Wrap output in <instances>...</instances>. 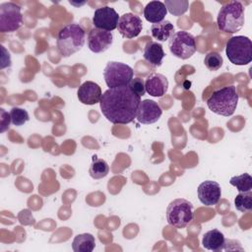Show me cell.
Here are the masks:
<instances>
[{
  "mask_svg": "<svg viewBox=\"0 0 252 252\" xmlns=\"http://www.w3.org/2000/svg\"><path fill=\"white\" fill-rule=\"evenodd\" d=\"M141 96L129 86L106 90L100 98L99 105L104 117L113 124H128L136 116Z\"/></svg>",
  "mask_w": 252,
  "mask_h": 252,
  "instance_id": "1",
  "label": "cell"
},
{
  "mask_svg": "<svg viewBox=\"0 0 252 252\" xmlns=\"http://www.w3.org/2000/svg\"><path fill=\"white\" fill-rule=\"evenodd\" d=\"M85 40V30L79 24H69L59 31L56 39V47L60 55L69 57L82 49Z\"/></svg>",
  "mask_w": 252,
  "mask_h": 252,
  "instance_id": "2",
  "label": "cell"
},
{
  "mask_svg": "<svg viewBox=\"0 0 252 252\" xmlns=\"http://www.w3.org/2000/svg\"><path fill=\"white\" fill-rule=\"evenodd\" d=\"M244 21V7L239 1H230L224 4L218 13V28L226 33H234L240 31Z\"/></svg>",
  "mask_w": 252,
  "mask_h": 252,
  "instance_id": "3",
  "label": "cell"
},
{
  "mask_svg": "<svg viewBox=\"0 0 252 252\" xmlns=\"http://www.w3.org/2000/svg\"><path fill=\"white\" fill-rule=\"evenodd\" d=\"M238 102V94L234 86L219 89L207 99V106L211 111L221 116H230L234 113Z\"/></svg>",
  "mask_w": 252,
  "mask_h": 252,
  "instance_id": "4",
  "label": "cell"
},
{
  "mask_svg": "<svg viewBox=\"0 0 252 252\" xmlns=\"http://www.w3.org/2000/svg\"><path fill=\"white\" fill-rule=\"evenodd\" d=\"M225 53L228 60L238 66L247 65L252 61V42L244 35L230 37L226 41Z\"/></svg>",
  "mask_w": 252,
  "mask_h": 252,
  "instance_id": "5",
  "label": "cell"
},
{
  "mask_svg": "<svg viewBox=\"0 0 252 252\" xmlns=\"http://www.w3.org/2000/svg\"><path fill=\"white\" fill-rule=\"evenodd\" d=\"M194 219L193 205L186 199H175L166 208V220L175 228L186 227Z\"/></svg>",
  "mask_w": 252,
  "mask_h": 252,
  "instance_id": "6",
  "label": "cell"
},
{
  "mask_svg": "<svg viewBox=\"0 0 252 252\" xmlns=\"http://www.w3.org/2000/svg\"><path fill=\"white\" fill-rule=\"evenodd\" d=\"M134 76L133 69L122 62L109 61L103 71L106 86L109 89L128 86Z\"/></svg>",
  "mask_w": 252,
  "mask_h": 252,
  "instance_id": "7",
  "label": "cell"
},
{
  "mask_svg": "<svg viewBox=\"0 0 252 252\" xmlns=\"http://www.w3.org/2000/svg\"><path fill=\"white\" fill-rule=\"evenodd\" d=\"M170 52L177 58L188 59L196 52L195 37L185 31L175 32L168 41Z\"/></svg>",
  "mask_w": 252,
  "mask_h": 252,
  "instance_id": "8",
  "label": "cell"
},
{
  "mask_svg": "<svg viewBox=\"0 0 252 252\" xmlns=\"http://www.w3.org/2000/svg\"><path fill=\"white\" fill-rule=\"evenodd\" d=\"M23 25L21 7L13 2L0 4V32H13Z\"/></svg>",
  "mask_w": 252,
  "mask_h": 252,
  "instance_id": "9",
  "label": "cell"
},
{
  "mask_svg": "<svg viewBox=\"0 0 252 252\" xmlns=\"http://www.w3.org/2000/svg\"><path fill=\"white\" fill-rule=\"evenodd\" d=\"M118 13L109 6L99 7L94 10L93 16V24L94 28L111 32L117 29V24L119 21Z\"/></svg>",
  "mask_w": 252,
  "mask_h": 252,
  "instance_id": "10",
  "label": "cell"
},
{
  "mask_svg": "<svg viewBox=\"0 0 252 252\" xmlns=\"http://www.w3.org/2000/svg\"><path fill=\"white\" fill-rule=\"evenodd\" d=\"M88 47L94 53L106 51L112 44L113 34L111 32L94 28L88 34Z\"/></svg>",
  "mask_w": 252,
  "mask_h": 252,
  "instance_id": "11",
  "label": "cell"
},
{
  "mask_svg": "<svg viewBox=\"0 0 252 252\" xmlns=\"http://www.w3.org/2000/svg\"><path fill=\"white\" fill-rule=\"evenodd\" d=\"M143 29L141 18L132 13L123 14L118 21L117 30L124 38H134L140 34Z\"/></svg>",
  "mask_w": 252,
  "mask_h": 252,
  "instance_id": "12",
  "label": "cell"
},
{
  "mask_svg": "<svg viewBox=\"0 0 252 252\" xmlns=\"http://www.w3.org/2000/svg\"><path fill=\"white\" fill-rule=\"evenodd\" d=\"M162 110L158 102L152 99H144L139 104L136 118L142 124H153L160 118Z\"/></svg>",
  "mask_w": 252,
  "mask_h": 252,
  "instance_id": "13",
  "label": "cell"
},
{
  "mask_svg": "<svg viewBox=\"0 0 252 252\" xmlns=\"http://www.w3.org/2000/svg\"><path fill=\"white\" fill-rule=\"evenodd\" d=\"M199 201L205 206L216 205L221 196V189L218 182L206 180L202 182L197 190Z\"/></svg>",
  "mask_w": 252,
  "mask_h": 252,
  "instance_id": "14",
  "label": "cell"
},
{
  "mask_svg": "<svg viewBox=\"0 0 252 252\" xmlns=\"http://www.w3.org/2000/svg\"><path fill=\"white\" fill-rule=\"evenodd\" d=\"M77 95L82 103L93 105L100 101L102 92L96 83L93 81H86L79 87Z\"/></svg>",
  "mask_w": 252,
  "mask_h": 252,
  "instance_id": "15",
  "label": "cell"
},
{
  "mask_svg": "<svg viewBox=\"0 0 252 252\" xmlns=\"http://www.w3.org/2000/svg\"><path fill=\"white\" fill-rule=\"evenodd\" d=\"M146 92L155 97L165 94L168 89V81L165 76L159 73H152L145 80Z\"/></svg>",
  "mask_w": 252,
  "mask_h": 252,
  "instance_id": "16",
  "label": "cell"
},
{
  "mask_svg": "<svg viewBox=\"0 0 252 252\" xmlns=\"http://www.w3.org/2000/svg\"><path fill=\"white\" fill-rule=\"evenodd\" d=\"M144 59L154 67H158L162 63V59L165 56L162 45L157 41H149L143 52Z\"/></svg>",
  "mask_w": 252,
  "mask_h": 252,
  "instance_id": "17",
  "label": "cell"
},
{
  "mask_svg": "<svg viewBox=\"0 0 252 252\" xmlns=\"http://www.w3.org/2000/svg\"><path fill=\"white\" fill-rule=\"evenodd\" d=\"M166 14V7L160 1H151L144 8L145 19L153 24H157L163 21Z\"/></svg>",
  "mask_w": 252,
  "mask_h": 252,
  "instance_id": "18",
  "label": "cell"
},
{
  "mask_svg": "<svg viewBox=\"0 0 252 252\" xmlns=\"http://www.w3.org/2000/svg\"><path fill=\"white\" fill-rule=\"evenodd\" d=\"M224 235L219 229H211L207 231L202 238L204 248L211 251H220L224 247Z\"/></svg>",
  "mask_w": 252,
  "mask_h": 252,
  "instance_id": "19",
  "label": "cell"
},
{
  "mask_svg": "<svg viewBox=\"0 0 252 252\" xmlns=\"http://www.w3.org/2000/svg\"><path fill=\"white\" fill-rule=\"evenodd\" d=\"M174 32V26L168 20H163L159 23L153 24L151 27L152 36L158 41L168 40Z\"/></svg>",
  "mask_w": 252,
  "mask_h": 252,
  "instance_id": "20",
  "label": "cell"
},
{
  "mask_svg": "<svg viewBox=\"0 0 252 252\" xmlns=\"http://www.w3.org/2000/svg\"><path fill=\"white\" fill-rule=\"evenodd\" d=\"M94 246L95 240L91 233L77 234L72 242V249L75 252H92Z\"/></svg>",
  "mask_w": 252,
  "mask_h": 252,
  "instance_id": "21",
  "label": "cell"
},
{
  "mask_svg": "<svg viewBox=\"0 0 252 252\" xmlns=\"http://www.w3.org/2000/svg\"><path fill=\"white\" fill-rule=\"evenodd\" d=\"M108 171H109V166L104 159L93 157V161L91 163L89 172L94 179H100L105 177Z\"/></svg>",
  "mask_w": 252,
  "mask_h": 252,
  "instance_id": "22",
  "label": "cell"
},
{
  "mask_svg": "<svg viewBox=\"0 0 252 252\" xmlns=\"http://www.w3.org/2000/svg\"><path fill=\"white\" fill-rule=\"evenodd\" d=\"M229 183L236 187L238 192H249L252 189V177L248 173L232 176L229 180Z\"/></svg>",
  "mask_w": 252,
  "mask_h": 252,
  "instance_id": "23",
  "label": "cell"
},
{
  "mask_svg": "<svg viewBox=\"0 0 252 252\" xmlns=\"http://www.w3.org/2000/svg\"><path fill=\"white\" fill-rule=\"evenodd\" d=\"M234 206L236 210L241 213H248L252 210V193L239 192L234 199Z\"/></svg>",
  "mask_w": 252,
  "mask_h": 252,
  "instance_id": "24",
  "label": "cell"
},
{
  "mask_svg": "<svg viewBox=\"0 0 252 252\" xmlns=\"http://www.w3.org/2000/svg\"><path fill=\"white\" fill-rule=\"evenodd\" d=\"M166 10L173 16H181L187 12L189 7V2L187 0H166L163 3Z\"/></svg>",
  "mask_w": 252,
  "mask_h": 252,
  "instance_id": "25",
  "label": "cell"
},
{
  "mask_svg": "<svg viewBox=\"0 0 252 252\" xmlns=\"http://www.w3.org/2000/svg\"><path fill=\"white\" fill-rule=\"evenodd\" d=\"M205 66L210 70V71H217L219 70L223 63V59L221 55L219 52L212 51L209 52L204 59Z\"/></svg>",
  "mask_w": 252,
  "mask_h": 252,
  "instance_id": "26",
  "label": "cell"
},
{
  "mask_svg": "<svg viewBox=\"0 0 252 252\" xmlns=\"http://www.w3.org/2000/svg\"><path fill=\"white\" fill-rule=\"evenodd\" d=\"M10 115H11V121L15 126L24 125L30 119L28 111L20 107H13L10 111Z\"/></svg>",
  "mask_w": 252,
  "mask_h": 252,
  "instance_id": "27",
  "label": "cell"
},
{
  "mask_svg": "<svg viewBox=\"0 0 252 252\" xmlns=\"http://www.w3.org/2000/svg\"><path fill=\"white\" fill-rule=\"evenodd\" d=\"M130 87V89L139 96H143L146 93V89H145V81L142 78H133L132 81L130 82V84L128 85Z\"/></svg>",
  "mask_w": 252,
  "mask_h": 252,
  "instance_id": "28",
  "label": "cell"
},
{
  "mask_svg": "<svg viewBox=\"0 0 252 252\" xmlns=\"http://www.w3.org/2000/svg\"><path fill=\"white\" fill-rule=\"evenodd\" d=\"M0 117H1V129H0V132L3 133L5 132L7 129H9L10 127V123L12 122L11 121V115L10 113L6 112L3 108L0 109Z\"/></svg>",
  "mask_w": 252,
  "mask_h": 252,
  "instance_id": "29",
  "label": "cell"
}]
</instances>
